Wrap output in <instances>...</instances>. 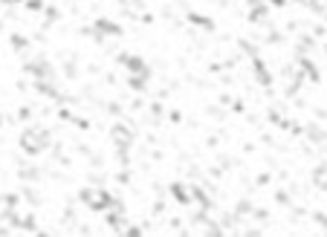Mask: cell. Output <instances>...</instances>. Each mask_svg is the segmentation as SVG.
<instances>
[{
	"mask_svg": "<svg viewBox=\"0 0 327 237\" xmlns=\"http://www.w3.org/2000/svg\"><path fill=\"white\" fill-rule=\"evenodd\" d=\"M24 145H26V151H41L46 142H44V133H26Z\"/></svg>",
	"mask_w": 327,
	"mask_h": 237,
	"instance_id": "obj_1",
	"label": "cell"
}]
</instances>
